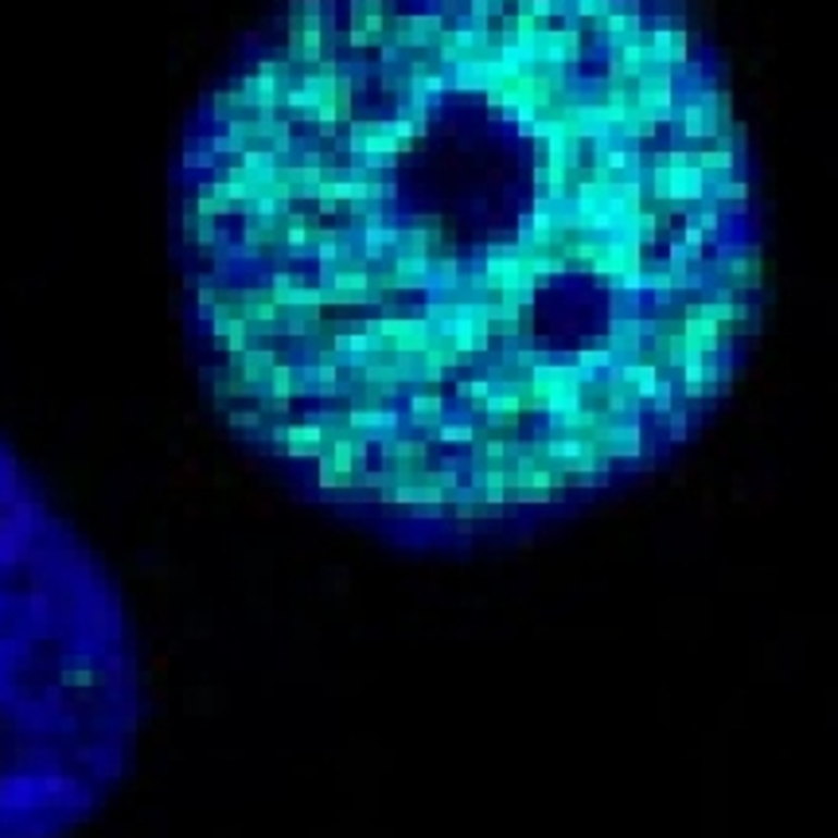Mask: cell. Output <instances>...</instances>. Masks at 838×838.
<instances>
[{"label": "cell", "mask_w": 838, "mask_h": 838, "mask_svg": "<svg viewBox=\"0 0 838 838\" xmlns=\"http://www.w3.org/2000/svg\"><path fill=\"white\" fill-rule=\"evenodd\" d=\"M145 660L113 569L0 438V838H71L118 796Z\"/></svg>", "instance_id": "2"}, {"label": "cell", "mask_w": 838, "mask_h": 838, "mask_svg": "<svg viewBox=\"0 0 838 838\" xmlns=\"http://www.w3.org/2000/svg\"><path fill=\"white\" fill-rule=\"evenodd\" d=\"M352 44V39H347ZM281 106L207 98L176 160L199 379L300 503L410 554L539 539L699 438L753 352L745 137L690 59L507 63L433 110L429 32L355 44Z\"/></svg>", "instance_id": "1"}]
</instances>
